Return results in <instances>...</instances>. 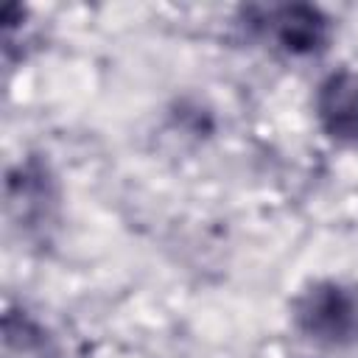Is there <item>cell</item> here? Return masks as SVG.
Returning <instances> with one entry per match:
<instances>
[{"label":"cell","instance_id":"1","mask_svg":"<svg viewBox=\"0 0 358 358\" xmlns=\"http://www.w3.org/2000/svg\"><path fill=\"white\" fill-rule=\"evenodd\" d=\"M294 327L322 347H358V282L316 280L291 302Z\"/></svg>","mask_w":358,"mask_h":358},{"label":"cell","instance_id":"2","mask_svg":"<svg viewBox=\"0 0 358 358\" xmlns=\"http://www.w3.org/2000/svg\"><path fill=\"white\" fill-rule=\"evenodd\" d=\"M249 25L263 36L274 39L288 56H316L327 48L333 25L316 6H274V8H249Z\"/></svg>","mask_w":358,"mask_h":358},{"label":"cell","instance_id":"3","mask_svg":"<svg viewBox=\"0 0 358 358\" xmlns=\"http://www.w3.org/2000/svg\"><path fill=\"white\" fill-rule=\"evenodd\" d=\"M322 131L341 145H358V70L338 67L327 73L313 98Z\"/></svg>","mask_w":358,"mask_h":358}]
</instances>
